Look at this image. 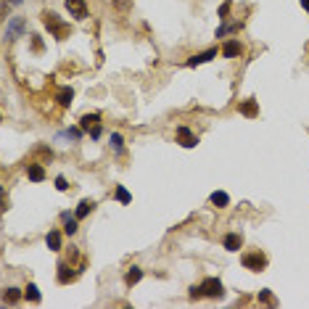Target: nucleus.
Wrapping results in <instances>:
<instances>
[{"label":"nucleus","mask_w":309,"mask_h":309,"mask_svg":"<svg viewBox=\"0 0 309 309\" xmlns=\"http://www.w3.org/2000/svg\"><path fill=\"white\" fill-rule=\"evenodd\" d=\"M201 296H206V299H222L225 296L222 280L220 278H203L198 285L188 288V299H191V301H198Z\"/></svg>","instance_id":"f257e3e1"},{"label":"nucleus","mask_w":309,"mask_h":309,"mask_svg":"<svg viewBox=\"0 0 309 309\" xmlns=\"http://www.w3.org/2000/svg\"><path fill=\"white\" fill-rule=\"evenodd\" d=\"M43 24H45V29L51 32L56 40H66L69 34H72V27H69L64 19H61L58 13H53V11H43Z\"/></svg>","instance_id":"f03ea898"},{"label":"nucleus","mask_w":309,"mask_h":309,"mask_svg":"<svg viewBox=\"0 0 309 309\" xmlns=\"http://www.w3.org/2000/svg\"><path fill=\"white\" fill-rule=\"evenodd\" d=\"M241 264L246 267V270H251V272H264L267 270V254H264V251H259V249H251V251H246V254L241 256Z\"/></svg>","instance_id":"7ed1b4c3"},{"label":"nucleus","mask_w":309,"mask_h":309,"mask_svg":"<svg viewBox=\"0 0 309 309\" xmlns=\"http://www.w3.org/2000/svg\"><path fill=\"white\" fill-rule=\"evenodd\" d=\"M24 32H27V19L24 16L8 19V27H5V40H8V43H16L19 37H24Z\"/></svg>","instance_id":"20e7f679"},{"label":"nucleus","mask_w":309,"mask_h":309,"mask_svg":"<svg viewBox=\"0 0 309 309\" xmlns=\"http://www.w3.org/2000/svg\"><path fill=\"white\" fill-rule=\"evenodd\" d=\"M77 278H80V270L72 267V262H58V267H56V280H58L61 285L74 283Z\"/></svg>","instance_id":"39448f33"},{"label":"nucleus","mask_w":309,"mask_h":309,"mask_svg":"<svg viewBox=\"0 0 309 309\" xmlns=\"http://www.w3.org/2000/svg\"><path fill=\"white\" fill-rule=\"evenodd\" d=\"M174 140H177V145H182V148H196L198 145V135L191 127H185V124H180L174 130Z\"/></svg>","instance_id":"423d86ee"},{"label":"nucleus","mask_w":309,"mask_h":309,"mask_svg":"<svg viewBox=\"0 0 309 309\" xmlns=\"http://www.w3.org/2000/svg\"><path fill=\"white\" fill-rule=\"evenodd\" d=\"M217 56H220V48H206V51H201V53H196V56H191V58L185 61V66H191V69H196V66H201V64H209V61H214Z\"/></svg>","instance_id":"0eeeda50"},{"label":"nucleus","mask_w":309,"mask_h":309,"mask_svg":"<svg viewBox=\"0 0 309 309\" xmlns=\"http://www.w3.org/2000/svg\"><path fill=\"white\" fill-rule=\"evenodd\" d=\"M243 43L238 37H230V40H225L222 48H220V56L222 58H238V56H243Z\"/></svg>","instance_id":"6e6552de"},{"label":"nucleus","mask_w":309,"mask_h":309,"mask_svg":"<svg viewBox=\"0 0 309 309\" xmlns=\"http://www.w3.org/2000/svg\"><path fill=\"white\" fill-rule=\"evenodd\" d=\"M64 5H66V11L72 13L77 22H85V19L90 16V8H87L85 0H64Z\"/></svg>","instance_id":"1a4fd4ad"},{"label":"nucleus","mask_w":309,"mask_h":309,"mask_svg":"<svg viewBox=\"0 0 309 309\" xmlns=\"http://www.w3.org/2000/svg\"><path fill=\"white\" fill-rule=\"evenodd\" d=\"M45 246H48V251L58 254V251L64 249V230H58V227L48 230V233H45Z\"/></svg>","instance_id":"9d476101"},{"label":"nucleus","mask_w":309,"mask_h":309,"mask_svg":"<svg viewBox=\"0 0 309 309\" xmlns=\"http://www.w3.org/2000/svg\"><path fill=\"white\" fill-rule=\"evenodd\" d=\"M61 222H64V227H61V230H64V235H69V238L77 235V230H80V220L74 217V212H69V209H66V212H61Z\"/></svg>","instance_id":"9b49d317"},{"label":"nucleus","mask_w":309,"mask_h":309,"mask_svg":"<svg viewBox=\"0 0 309 309\" xmlns=\"http://www.w3.org/2000/svg\"><path fill=\"white\" fill-rule=\"evenodd\" d=\"M24 299V291L22 288H16V285H8V288H3V291H0V301H3V304H19V301Z\"/></svg>","instance_id":"f8f14e48"},{"label":"nucleus","mask_w":309,"mask_h":309,"mask_svg":"<svg viewBox=\"0 0 309 309\" xmlns=\"http://www.w3.org/2000/svg\"><path fill=\"white\" fill-rule=\"evenodd\" d=\"M72 101H74V87L64 85V87L56 90V103H58L61 109H69V106H72Z\"/></svg>","instance_id":"ddd939ff"},{"label":"nucleus","mask_w":309,"mask_h":309,"mask_svg":"<svg viewBox=\"0 0 309 309\" xmlns=\"http://www.w3.org/2000/svg\"><path fill=\"white\" fill-rule=\"evenodd\" d=\"M27 180L29 182H43L45 180V164H40V161L34 159L32 164L27 167Z\"/></svg>","instance_id":"4468645a"},{"label":"nucleus","mask_w":309,"mask_h":309,"mask_svg":"<svg viewBox=\"0 0 309 309\" xmlns=\"http://www.w3.org/2000/svg\"><path fill=\"white\" fill-rule=\"evenodd\" d=\"M143 275H145L143 267H140V264H132L130 270L124 272V285H127V288H135L140 280H143Z\"/></svg>","instance_id":"2eb2a0df"},{"label":"nucleus","mask_w":309,"mask_h":309,"mask_svg":"<svg viewBox=\"0 0 309 309\" xmlns=\"http://www.w3.org/2000/svg\"><path fill=\"white\" fill-rule=\"evenodd\" d=\"M238 111H241L243 116H249V119H256V116H259L256 98H246V101H241V103H238Z\"/></svg>","instance_id":"dca6fc26"},{"label":"nucleus","mask_w":309,"mask_h":309,"mask_svg":"<svg viewBox=\"0 0 309 309\" xmlns=\"http://www.w3.org/2000/svg\"><path fill=\"white\" fill-rule=\"evenodd\" d=\"M222 246H225V251H233L235 254V251L243 249V235L241 233H227L222 238Z\"/></svg>","instance_id":"f3484780"},{"label":"nucleus","mask_w":309,"mask_h":309,"mask_svg":"<svg viewBox=\"0 0 309 309\" xmlns=\"http://www.w3.org/2000/svg\"><path fill=\"white\" fill-rule=\"evenodd\" d=\"M246 27V22H235V24H227V22H222L220 27H217V32H214V37L217 40H225L227 34H233V32H241Z\"/></svg>","instance_id":"a211bd4d"},{"label":"nucleus","mask_w":309,"mask_h":309,"mask_svg":"<svg viewBox=\"0 0 309 309\" xmlns=\"http://www.w3.org/2000/svg\"><path fill=\"white\" fill-rule=\"evenodd\" d=\"M56 138H58V140H72V143H80V140L85 138V130H82V127H66V130H61V132H56Z\"/></svg>","instance_id":"6ab92c4d"},{"label":"nucleus","mask_w":309,"mask_h":309,"mask_svg":"<svg viewBox=\"0 0 309 309\" xmlns=\"http://www.w3.org/2000/svg\"><path fill=\"white\" fill-rule=\"evenodd\" d=\"M93 209H95L93 201H90V198H82L80 203H77V209H74V217H77V220H85V217L93 214Z\"/></svg>","instance_id":"aec40b11"},{"label":"nucleus","mask_w":309,"mask_h":309,"mask_svg":"<svg viewBox=\"0 0 309 309\" xmlns=\"http://www.w3.org/2000/svg\"><path fill=\"white\" fill-rule=\"evenodd\" d=\"M209 203H212L214 209H225V206H230V196L225 191H214L212 196H209Z\"/></svg>","instance_id":"412c9836"},{"label":"nucleus","mask_w":309,"mask_h":309,"mask_svg":"<svg viewBox=\"0 0 309 309\" xmlns=\"http://www.w3.org/2000/svg\"><path fill=\"white\" fill-rule=\"evenodd\" d=\"M109 143H111V151H114V153H119V156L124 153V135H122V132H111Z\"/></svg>","instance_id":"4be33fe9"},{"label":"nucleus","mask_w":309,"mask_h":309,"mask_svg":"<svg viewBox=\"0 0 309 309\" xmlns=\"http://www.w3.org/2000/svg\"><path fill=\"white\" fill-rule=\"evenodd\" d=\"M114 198L122 203V206H130V203H132V193H130L124 185H116V188H114Z\"/></svg>","instance_id":"5701e85b"},{"label":"nucleus","mask_w":309,"mask_h":309,"mask_svg":"<svg viewBox=\"0 0 309 309\" xmlns=\"http://www.w3.org/2000/svg\"><path fill=\"white\" fill-rule=\"evenodd\" d=\"M95 124H101V111H95V114H85V116L80 119V127L85 130V132L90 127H95Z\"/></svg>","instance_id":"b1692460"},{"label":"nucleus","mask_w":309,"mask_h":309,"mask_svg":"<svg viewBox=\"0 0 309 309\" xmlns=\"http://www.w3.org/2000/svg\"><path fill=\"white\" fill-rule=\"evenodd\" d=\"M24 299H27V301H32V304H37V301L43 299V293H40V288L34 285V283H29V285L24 288Z\"/></svg>","instance_id":"393cba45"},{"label":"nucleus","mask_w":309,"mask_h":309,"mask_svg":"<svg viewBox=\"0 0 309 309\" xmlns=\"http://www.w3.org/2000/svg\"><path fill=\"white\" fill-rule=\"evenodd\" d=\"M230 11H233V0H225L220 8H217V16H220V22H227V19H230Z\"/></svg>","instance_id":"a878e982"},{"label":"nucleus","mask_w":309,"mask_h":309,"mask_svg":"<svg viewBox=\"0 0 309 309\" xmlns=\"http://www.w3.org/2000/svg\"><path fill=\"white\" fill-rule=\"evenodd\" d=\"M259 301H262V304H278V299L272 296L270 288H262V291H259Z\"/></svg>","instance_id":"bb28decb"},{"label":"nucleus","mask_w":309,"mask_h":309,"mask_svg":"<svg viewBox=\"0 0 309 309\" xmlns=\"http://www.w3.org/2000/svg\"><path fill=\"white\" fill-rule=\"evenodd\" d=\"M53 185H56V191H61V193H66V191H69V180L64 177V174H56Z\"/></svg>","instance_id":"cd10ccee"},{"label":"nucleus","mask_w":309,"mask_h":309,"mask_svg":"<svg viewBox=\"0 0 309 309\" xmlns=\"http://www.w3.org/2000/svg\"><path fill=\"white\" fill-rule=\"evenodd\" d=\"M32 51H37V53H43L45 51V43H43V40H40V34H32Z\"/></svg>","instance_id":"c85d7f7f"},{"label":"nucleus","mask_w":309,"mask_h":309,"mask_svg":"<svg viewBox=\"0 0 309 309\" xmlns=\"http://www.w3.org/2000/svg\"><path fill=\"white\" fill-rule=\"evenodd\" d=\"M87 135L93 138V140H101V135H103V127H101V124H95V127H90V130H87Z\"/></svg>","instance_id":"c756f323"},{"label":"nucleus","mask_w":309,"mask_h":309,"mask_svg":"<svg viewBox=\"0 0 309 309\" xmlns=\"http://www.w3.org/2000/svg\"><path fill=\"white\" fill-rule=\"evenodd\" d=\"M0 212H8V201H5V188L0 185Z\"/></svg>","instance_id":"7c9ffc66"},{"label":"nucleus","mask_w":309,"mask_h":309,"mask_svg":"<svg viewBox=\"0 0 309 309\" xmlns=\"http://www.w3.org/2000/svg\"><path fill=\"white\" fill-rule=\"evenodd\" d=\"M37 153H40V156H43L45 161H51V159H53V153H51V148H45V145H43V148H37Z\"/></svg>","instance_id":"2f4dec72"},{"label":"nucleus","mask_w":309,"mask_h":309,"mask_svg":"<svg viewBox=\"0 0 309 309\" xmlns=\"http://www.w3.org/2000/svg\"><path fill=\"white\" fill-rule=\"evenodd\" d=\"M8 0H5V3H0V19H8V16H5V13H8Z\"/></svg>","instance_id":"473e14b6"},{"label":"nucleus","mask_w":309,"mask_h":309,"mask_svg":"<svg viewBox=\"0 0 309 309\" xmlns=\"http://www.w3.org/2000/svg\"><path fill=\"white\" fill-rule=\"evenodd\" d=\"M77 256H80V251H77V249H74V246H72V251H69V259H72V262H74V259H77Z\"/></svg>","instance_id":"72a5a7b5"},{"label":"nucleus","mask_w":309,"mask_h":309,"mask_svg":"<svg viewBox=\"0 0 309 309\" xmlns=\"http://www.w3.org/2000/svg\"><path fill=\"white\" fill-rule=\"evenodd\" d=\"M301 8H304V11L309 13V0H301Z\"/></svg>","instance_id":"f704fd0d"},{"label":"nucleus","mask_w":309,"mask_h":309,"mask_svg":"<svg viewBox=\"0 0 309 309\" xmlns=\"http://www.w3.org/2000/svg\"><path fill=\"white\" fill-rule=\"evenodd\" d=\"M8 3H11V5H22L24 0H8Z\"/></svg>","instance_id":"c9c22d12"},{"label":"nucleus","mask_w":309,"mask_h":309,"mask_svg":"<svg viewBox=\"0 0 309 309\" xmlns=\"http://www.w3.org/2000/svg\"><path fill=\"white\" fill-rule=\"evenodd\" d=\"M0 119H3V114H0Z\"/></svg>","instance_id":"e433bc0d"}]
</instances>
